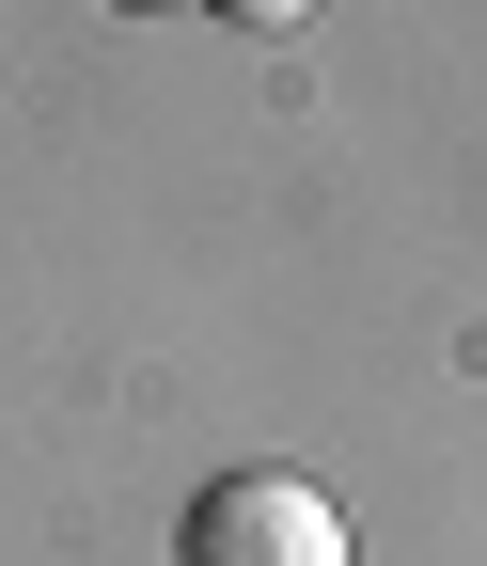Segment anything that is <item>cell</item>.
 <instances>
[{"instance_id": "obj_1", "label": "cell", "mask_w": 487, "mask_h": 566, "mask_svg": "<svg viewBox=\"0 0 487 566\" xmlns=\"http://www.w3.org/2000/svg\"><path fill=\"white\" fill-rule=\"evenodd\" d=\"M189 566H346V504L315 472H267L252 457V472H221L189 504Z\"/></svg>"}, {"instance_id": "obj_2", "label": "cell", "mask_w": 487, "mask_h": 566, "mask_svg": "<svg viewBox=\"0 0 487 566\" xmlns=\"http://www.w3.org/2000/svg\"><path fill=\"white\" fill-rule=\"evenodd\" d=\"M204 17H236V32H299L315 0H204Z\"/></svg>"}]
</instances>
